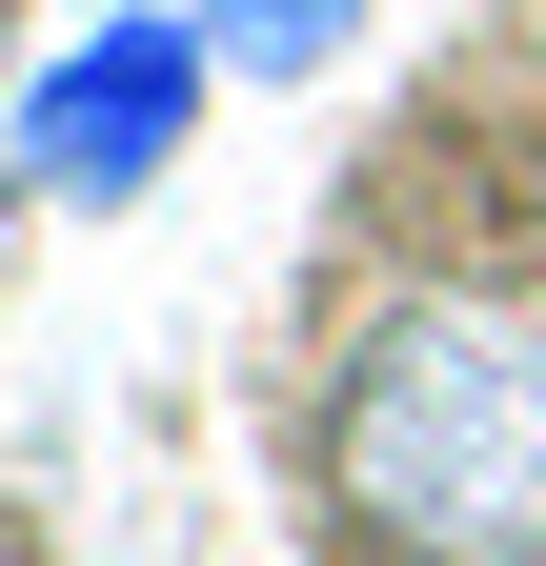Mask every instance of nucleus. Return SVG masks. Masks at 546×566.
<instances>
[{"label": "nucleus", "mask_w": 546, "mask_h": 566, "mask_svg": "<svg viewBox=\"0 0 546 566\" xmlns=\"http://www.w3.org/2000/svg\"><path fill=\"white\" fill-rule=\"evenodd\" d=\"M0 202H21V122H0Z\"/></svg>", "instance_id": "4"}, {"label": "nucleus", "mask_w": 546, "mask_h": 566, "mask_svg": "<svg viewBox=\"0 0 546 566\" xmlns=\"http://www.w3.org/2000/svg\"><path fill=\"white\" fill-rule=\"evenodd\" d=\"M182 21H202V41H223V61H243V82H324V61H345V41L385 21V0H182Z\"/></svg>", "instance_id": "3"}, {"label": "nucleus", "mask_w": 546, "mask_h": 566, "mask_svg": "<svg viewBox=\"0 0 546 566\" xmlns=\"http://www.w3.org/2000/svg\"><path fill=\"white\" fill-rule=\"evenodd\" d=\"M202 102H223V41L182 21V0H102V21H61L41 61H21V202H143L182 142H202Z\"/></svg>", "instance_id": "2"}, {"label": "nucleus", "mask_w": 546, "mask_h": 566, "mask_svg": "<svg viewBox=\"0 0 546 566\" xmlns=\"http://www.w3.org/2000/svg\"><path fill=\"white\" fill-rule=\"evenodd\" d=\"M304 485L365 566H546V304H365L324 344Z\"/></svg>", "instance_id": "1"}]
</instances>
